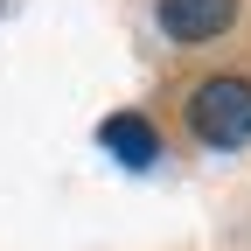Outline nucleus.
<instances>
[{"instance_id": "nucleus-1", "label": "nucleus", "mask_w": 251, "mask_h": 251, "mask_svg": "<svg viewBox=\"0 0 251 251\" xmlns=\"http://www.w3.org/2000/svg\"><path fill=\"white\" fill-rule=\"evenodd\" d=\"M188 126L202 147H244L251 140V84L244 77H209L188 98Z\"/></svg>"}, {"instance_id": "nucleus-3", "label": "nucleus", "mask_w": 251, "mask_h": 251, "mask_svg": "<svg viewBox=\"0 0 251 251\" xmlns=\"http://www.w3.org/2000/svg\"><path fill=\"white\" fill-rule=\"evenodd\" d=\"M98 140L119 153L126 168H153V161H161V133H153L140 112H112V119L98 126Z\"/></svg>"}, {"instance_id": "nucleus-2", "label": "nucleus", "mask_w": 251, "mask_h": 251, "mask_svg": "<svg viewBox=\"0 0 251 251\" xmlns=\"http://www.w3.org/2000/svg\"><path fill=\"white\" fill-rule=\"evenodd\" d=\"M237 21V0H161V28L175 42H209Z\"/></svg>"}]
</instances>
